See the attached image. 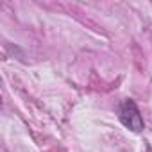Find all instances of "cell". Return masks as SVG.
<instances>
[{
  "label": "cell",
  "instance_id": "6da1fadb",
  "mask_svg": "<svg viewBox=\"0 0 152 152\" xmlns=\"http://www.w3.org/2000/svg\"><path fill=\"white\" fill-rule=\"evenodd\" d=\"M120 122L127 129H131L132 132H141L143 131V118H141V113H140L134 100L127 99L120 104Z\"/></svg>",
  "mask_w": 152,
  "mask_h": 152
}]
</instances>
